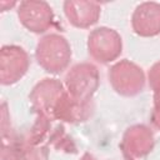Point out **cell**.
<instances>
[{"instance_id":"cell-1","label":"cell","mask_w":160,"mask_h":160,"mask_svg":"<svg viewBox=\"0 0 160 160\" xmlns=\"http://www.w3.org/2000/svg\"><path fill=\"white\" fill-rule=\"evenodd\" d=\"M28 56L21 48L18 46H4L1 49V81L14 69L15 79H20L28 69Z\"/></svg>"}]
</instances>
